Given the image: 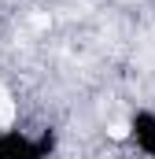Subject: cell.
<instances>
[{
	"label": "cell",
	"instance_id": "6da1fadb",
	"mask_svg": "<svg viewBox=\"0 0 155 159\" xmlns=\"http://www.w3.org/2000/svg\"><path fill=\"white\" fill-rule=\"evenodd\" d=\"M11 119H15V96H11L7 85L0 81V137L11 129Z\"/></svg>",
	"mask_w": 155,
	"mask_h": 159
}]
</instances>
